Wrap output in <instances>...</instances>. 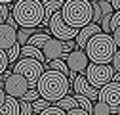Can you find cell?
Masks as SVG:
<instances>
[{
  "label": "cell",
  "instance_id": "6da1fadb",
  "mask_svg": "<svg viewBox=\"0 0 120 115\" xmlns=\"http://www.w3.org/2000/svg\"><path fill=\"white\" fill-rule=\"evenodd\" d=\"M10 16L19 29H34L42 25L44 6L40 0H17L10 8Z\"/></svg>",
  "mask_w": 120,
  "mask_h": 115
},
{
  "label": "cell",
  "instance_id": "7a4b0ae2",
  "mask_svg": "<svg viewBox=\"0 0 120 115\" xmlns=\"http://www.w3.org/2000/svg\"><path fill=\"white\" fill-rule=\"evenodd\" d=\"M36 90L40 94L42 100H46V102H59V100H63L69 90H71V82L65 75L61 73H55V71H44V75L40 77V81L36 82Z\"/></svg>",
  "mask_w": 120,
  "mask_h": 115
},
{
  "label": "cell",
  "instance_id": "3957f363",
  "mask_svg": "<svg viewBox=\"0 0 120 115\" xmlns=\"http://www.w3.org/2000/svg\"><path fill=\"white\" fill-rule=\"evenodd\" d=\"M116 50L118 48L112 40V35H105V33L95 35L84 48L90 63H99V65H111Z\"/></svg>",
  "mask_w": 120,
  "mask_h": 115
},
{
  "label": "cell",
  "instance_id": "277c9868",
  "mask_svg": "<svg viewBox=\"0 0 120 115\" xmlns=\"http://www.w3.org/2000/svg\"><path fill=\"white\" fill-rule=\"evenodd\" d=\"M61 17L71 29H84L92 23V2L90 0H67L61 8Z\"/></svg>",
  "mask_w": 120,
  "mask_h": 115
},
{
  "label": "cell",
  "instance_id": "5b68a950",
  "mask_svg": "<svg viewBox=\"0 0 120 115\" xmlns=\"http://www.w3.org/2000/svg\"><path fill=\"white\" fill-rule=\"evenodd\" d=\"M44 71H46L44 63L36 62V60H29V58H19L17 63H13V67H11V73L21 75L29 82V88H36V82L44 75Z\"/></svg>",
  "mask_w": 120,
  "mask_h": 115
},
{
  "label": "cell",
  "instance_id": "8992f818",
  "mask_svg": "<svg viewBox=\"0 0 120 115\" xmlns=\"http://www.w3.org/2000/svg\"><path fill=\"white\" fill-rule=\"evenodd\" d=\"M86 81L94 86L95 90H101L105 84H109L114 77V69L112 65H99V63H90L84 71Z\"/></svg>",
  "mask_w": 120,
  "mask_h": 115
},
{
  "label": "cell",
  "instance_id": "52a82bcc",
  "mask_svg": "<svg viewBox=\"0 0 120 115\" xmlns=\"http://www.w3.org/2000/svg\"><path fill=\"white\" fill-rule=\"evenodd\" d=\"M48 31H50V33L53 35V38H57L59 42L76 40V37H78V31H76V29H71V27L63 21L61 10L55 12L53 16H52V19H50V23H48Z\"/></svg>",
  "mask_w": 120,
  "mask_h": 115
},
{
  "label": "cell",
  "instance_id": "ba28073f",
  "mask_svg": "<svg viewBox=\"0 0 120 115\" xmlns=\"http://www.w3.org/2000/svg\"><path fill=\"white\" fill-rule=\"evenodd\" d=\"M97 102H103L105 106H109L112 115L116 111V107H120V84L111 81L109 84H105L97 94Z\"/></svg>",
  "mask_w": 120,
  "mask_h": 115
},
{
  "label": "cell",
  "instance_id": "9c48e42d",
  "mask_svg": "<svg viewBox=\"0 0 120 115\" xmlns=\"http://www.w3.org/2000/svg\"><path fill=\"white\" fill-rule=\"evenodd\" d=\"M4 92H6V96H10V98H23L25 96V92L29 90V82L21 77V75H15V73H11L6 81H4Z\"/></svg>",
  "mask_w": 120,
  "mask_h": 115
},
{
  "label": "cell",
  "instance_id": "30bf717a",
  "mask_svg": "<svg viewBox=\"0 0 120 115\" xmlns=\"http://www.w3.org/2000/svg\"><path fill=\"white\" fill-rule=\"evenodd\" d=\"M69 71H72V73H76V75H84V71L86 67L90 65V60H88V56L84 50H78V48H74L69 56H67V60H65Z\"/></svg>",
  "mask_w": 120,
  "mask_h": 115
},
{
  "label": "cell",
  "instance_id": "8fae6325",
  "mask_svg": "<svg viewBox=\"0 0 120 115\" xmlns=\"http://www.w3.org/2000/svg\"><path fill=\"white\" fill-rule=\"evenodd\" d=\"M42 56L46 62L53 60H67V54L63 52V42H59L57 38H48V42L42 46Z\"/></svg>",
  "mask_w": 120,
  "mask_h": 115
},
{
  "label": "cell",
  "instance_id": "7c38bea8",
  "mask_svg": "<svg viewBox=\"0 0 120 115\" xmlns=\"http://www.w3.org/2000/svg\"><path fill=\"white\" fill-rule=\"evenodd\" d=\"M71 84H72L74 92H76V96H84V98H88V100H97L99 90H95L94 86L86 81L84 75H76V79H74Z\"/></svg>",
  "mask_w": 120,
  "mask_h": 115
},
{
  "label": "cell",
  "instance_id": "4fadbf2b",
  "mask_svg": "<svg viewBox=\"0 0 120 115\" xmlns=\"http://www.w3.org/2000/svg\"><path fill=\"white\" fill-rule=\"evenodd\" d=\"M15 44H17V31L11 29V27H8L6 23H2L0 25V50L8 52Z\"/></svg>",
  "mask_w": 120,
  "mask_h": 115
},
{
  "label": "cell",
  "instance_id": "5bb4252c",
  "mask_svg": "<svg viewBox=\"0 0 120 115\" xmlns=\"http://www.w3.org/2000/svg\"><path fill=\"white\" fill-rule=\"evenodd\" d=\"M99 33H101V27L90 23V25H86L84 29H80V31H78V37H76V40H74V44H76L78 50H84L88 42L92 40L95 35H99Z\"/></svg>",
  "mask_w": 120,
  "mask_h": 115
},
{
  "label": "cell",
  "instance_id": "9a60e30c",
  "mask_svg": "<svg viewBox=\"0 0 120 115\" xmlns=\"http://www.w3.org/2000/svg\"><path fill=\"white\" fill-rule=\"evenodd\" d=\"M42 6H44V19H42V25H46V27H48L52 16H53L55 12H59V10L63 8V0H55V2H52V0H44Z\"/></svg>",
  "mask_w": 120,
  "mask_h": 115
},
{
  "label": "cell",
  "instance_id": "2e32d148",
  "mask_svg": "<svg viewBox=\"0 0 120 115\" xmlns=\"http://www.w3.org/2000/svg\"><path fill=\"white\" fill-rule=\"evenodd\" d=\"M0 115H19V100L6 96L2 107H0Z\"/></svg>",
  "mask_w": 120,
  "mask_h": 115
},
{
  "label": "cell",
  "instance_id": "e0dca14e",
  "mask_svg": "<svg viewBox=\"0 0 120 115\" xmlns=\"http://www.w3.org/2000/svg\"><path fill=\"white\" fill-rule=\"evenodd\" d=\"M46 69L48 71H55V73H61V75H65V77H69V67H67V63L63 62V60H53V62H46Z\"/></svg>",
  "mask_w": 120,
  "mask_h": 115
},
{
  "label": "cell",
  "instance_id": "ac0fdd59",
  "mask_svg": "<svg viewBox=\"0 0 120 115\" xmlns=\"http://www.w3.org/2000/svg\"><path fill=\"white\" fill-rule=\"evenodd\" d=\"M48 33H34L31 38H29V42H27V46H33V48H38V50H42V46L48 42Z\"/></svg>",
  "mask_w": 120,
  "mask_h": 115
},
{
  "label": "cell",
  "instance_id": "d6986e66",
  "mask_svg": "<svg viewBox=\"0 0 120 115\" xmlns=\"http://www.w3.org/2000/svg\"><path fill=\"white\" fill-rule=\"evenodd\" d=\"M55 107L63 109V111H71V109H74V107H78V104H76V100H74L72 96H65L63 100L55 102Z\"/></svg>",
  "mask_w": 120,
  "mask_h": 115
},
{
  "label": "cell",
  "instance_id": "ffe728a7",
  "mask_svg": "<svg viewBox=\"0 0 120 115\" xmlns=\"http://www.w3.org/2000/svg\"><path fill=\"white\" fill-rule=\"evenodd\" d=\"M34 35V29H17V44L19 46H27L29 38Z\"/></svg>",
  "mask_w": 120,
  "mask_h": 115
},
{
  "label": "cell",
  "instance_id": "44dd1931",
  "mask_svg": "<svg viewBox=\"0 0 120 115\" xmlns=\"http://www.w3.org/2000/svg\"><path fill=\"white\" fill-rule=\"evenodd\" d=\"M74 100H76V104H78V107L82 111H86L88 115H92V109H94V102L92 100H88L84 96H74Z\"/></svg>",
  "mask_w": 120,
  "mask_h": 115
},
{
  "label": "cell",
  "instance_id": "7402d4cb",
  "mask_svg": "<svg viewBox=\"0 0 120 115\" xmlns=\"http://www.w3.org/2000/svg\"><path fill=\"white\" fill-rule=\"evenodd\" d=\"M6 56H8V63H17V60L21 58V46H19V44L11 46V48L6 52Z\"/></svg>",
  "mask_w": 120,
  "mask_h": 115
},
{
  "label": "cell",
  "instance_id": "603a6c76",
  "mask_svg": "<svg viewBox=\"0 0 120 115\" xmlns=\"http://www.w3.org/2000/svg\"><path fill=\"white\" fill-rule=\"evenodd\" d=\"M92 115H112V111H111L109 106H105L103 102H95L94 109H92Z\"/></svg>",
  "mask_w": 120,
  "mask_h": 115
},
{
  "label": "cell",
  "instance_id": "cb8c5ba5",
  "mask_svg": "<svg viewBox=\"0 0 120 115\" xmlns=\"http://www.w3.org/2000/svg\"><path fill=\"white\" fill-rule=\"evenodd\" d=\"M31 106H33V113H36V115H38V113H42L44 109H48L52 104H50V102H46V100H42V98H38V100H34Z\"/></svg>",
  "mask_w": 120,
  "mask_h": 115
},
{
  "label": "cell",
  "instance_id": "d4e9b609",
  "mask_svg": "<svg viewBox=\"0 0 120 115\" xmlns=\"http://www.w3.org/2000/svg\"><path fill=\"white\" fill-rule=\"evenodd\" d=\"M40 98V94H38V90L36 88H29L27 92H25V96L21 98V102H27V104H33L34 100H38Z\"/></svg>",
  "mask_w": 120,
  "mask_h": 115
},
{
  "label": "cell",
  "instance_id": "484cf974",
  "mask_svg": "<svg viewBox=\"0 0 120 115\" xmlns=\"http://www.w3.org/2000/svg\"><path fill=\"white\" fill-rule=\"evenodd\" d=\"M99 10H101V16L103 17L105 16H112V13H114V10H112L109 0H101V2H99Z\"/></svg>",
  "mask_w": 120,
  "mask_h": 115
},
{
  "label": "cell",
  "instance_id": "4316f807",
  "mask_svg": "<svg viewBox=\"0 0 120 115\" xmlns=\"http://www.w3.org/2000/svg\"><path fill=\"white\" fill-rule=\"evenodd\" d=\"M8 56H6V52H2V50H0V77H2L4 73H6V71H8Z\"/></svg>",
  "mask_w": 120,
  "mask_h": 115
},
{
  "label": "cell",
  "instance_id": "83f0119b",
  "mask_svg": "<svg viewBox=\"0 0 120 115\" xmlns=\"http://www.w3.org/2000/svg\"><path fill=\"white\" fill-rule=\"evenodd\" d=\"M38 115H67V111L59 109V107H55V106H50L48 109H44V111L38 113Z\"/></svg>",
  "mask_w": 120,
  "mask_h": 115
},
{
  "label": "cell",
  "instance_id": "f1b7e54d",
  "mask_svg": "<svg viewBox=\"0 0 120 115\" xmlns=\"http://www.w3.org/2000/svg\"><path fill=\"white\" fill-rule=\"evenodd\" d=\"M19 115H33V106L19 100Z\"/></svg>",
  "mask_w": 120,
  "mask_h": 115
},
{
  "label": "cell",
  "instance_id": "f546056e",
  "mask_svg": "<svg viewBox=\"0 0 120 115\" xmlns=\"http://www.w3.org/2000/svg\"><path fill=\"white\" fill-rule=\"evenodd\" d=\"M112 69H114V73L116 75H120V50H116V54H114V58H112Z\"/></svg>",
  "mask_w": 120,
  "mask_h": 115
},
{
  "label": "cell",
  "instance_id": "4dcf8cb0",
  "mask_svg": "<svg viewBox=\"0 0 120 115\" xmlns=\"http://www.w3.org/2000/svg\"><path fill=\"white\" fill-rule=\"evenodd\" d=\"M74 48H76V44H74V40H67V42H63V52L69 56Z\"/></svg>",
  "mask_w": 120,
  "mask_h": 115
},
{
  "label": "cell",
  "instance_id": "1f68e13d",
  "mask_svg": "<svg viewBox=\"0 0 120 115\" xmlns=\"http://www.w3.org/2000/svg\"><path fill=\"white\" fill-rule=\"evenodd\" d=\"M111 35H112V40H114V44H116V48L120 50V27H116V29H114V31H112Z\"/></svg>",
  "mask_w": 120,
  "mask_h": 115
},
{
  "label": "cell",
  "instance_id": "d6a6232c",
  "mask_svg": "<svg viewBox=\"0 0 120 115\" xmlns=\"http://www.w3.org/2000/svg\"><path fill=\"white\" fill-rule=\"evenodd\" d=\"M6 25H8V27H11V29H15V31L19 29V27H17V23L13 21V17H11V16H8V17H6Z\"/></svg>",
  "mask_w": 120,
  "mask_h": 115
},
{
  "label": "cell",
  "instance_id": "836d02e7",
  "mask_svg": "<svg viewBox=\"0 0 120 115\" xmlns=\"http://www.w3.org/2000/svg\"><path fill=\"white\" fill-rule=\"evenodd\" d=\"M67 115H88V113H86V111H82L80 107H74V109L67 111Z\"/></svg>",
  "mask_w": 120,
  "mask_h": 115
},
{
  "label": "cell",
  "instance_id": "e575fe53",
  "mask_svg": "<svg viewBox=\"0 0 120 115\" xmlns=\"http://www.w3.org/2000/svg\"><path fill=\"white\" fill-rule=\"evenodd\" d=\"M111 6H112V10H114V12H120V0H112Z\"/></svg>",
  "mask_w": 120,
  "mask_h": 115
},
{
  "label": "cell",
  "instance_id": "d590c367",
  "mask_svg": "<svg viewBox=\"0 0 120 115\" xmlns=\"http://www.w3.org/2000/svg\"><path fill=\"white\" fill-rule=\"evenodd\" d=\"M4 100H6V92H4V88H2V86H0V107H2Z\"/></svg>",
  "mask_w": 120,
  "mask_h": 115
},
{
  "label": "cell",
  "instance_id": "8d00e7d4",
  "mask_svg": "<svg viewBox=\"0 0 120 115\" xmlns=\"http://www.w3.org/2000/svg\"><path fill=\"white\" fill-rule=\"evenodd\" d=\"M2 23H6V19H4L2 16H0V25H2Z\"/></svg>",
  "mask_w": 120,
  "mask_h": 115
},
{
  "label": "cell",
  "instance_id": "74e56055",
  "mask_svg": "<svg viewBox=\"0 0 120 115\" xmlns=\"http://www.w3.org/2000/svg\"><path fill=\"white\" fill-rule=\"evenodd\" d=\"M114 115H120V107H116V111H114Z\"/></svg>",
  "mask_w": 120,
  "mask_h": 115
}]
</instances>
